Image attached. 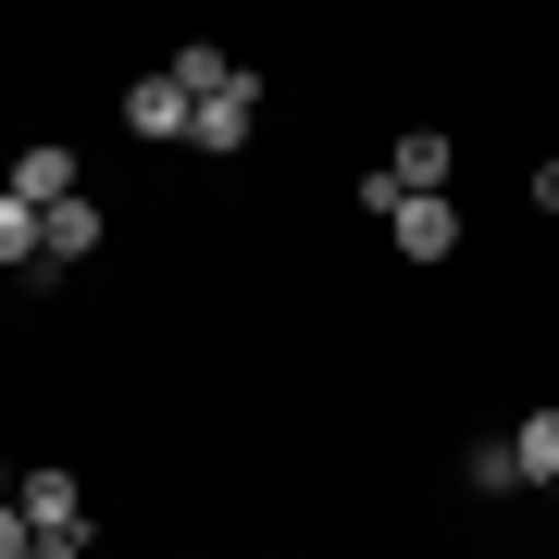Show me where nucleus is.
<instances>
[{
	"label": "nucleus",
	"instance_id": "nucleus-1",
	"mask_svg": "<svg viewBox=\"0 0 559 559\" xmlns=\"http://www.w3.org/2000/svg\"><path fill=\"white\" fill-rule=\"evenodd\" d=\"M13 200H25V212H38V224H50L62 200H87V187H75V150H62V138H38V150H25V162H13Z\"/></svg>",
	"mask_w": 559,
	"mask_h": 559
},
{
	"label": "nucleus",
	"instance_id": "nucleus-2",
	"mask_svg": "<svg viewBox=\"0 0 559 559\" xmlns=\"http://www.w3.org/2000/svg\"><path fill=\"white\" fill-rule=\"evenodd\" d=\"M124 124H138V138H200V100H187L175 75H138L124 87Z\"/></svg>",
	"mask_w": 559,
	"mask_h": 559
},
{
	"label": "nucleus",
	"instance_id": "nucleus-3",
	"mask_svg": "<svg viewBox=\"0 0 559 559\" xmlns=\"http://www.w3.org/2000/svg\"><path fill=\"white\" fill-rule=\"evenodd\" d=\"M13 510H25V535H75V522H87L75 473H13Z\"/></svg>",
	"mask_w": 559,
	"mask_h": 559
},
{
	"label": "nucleus",
	"instance_id": "nucleus-4",
	"mask_svg": "<svg viewBox=\"0 0 559 559\" xmlns=\"http://www.w3.org/2000/svg\"><path fill=\"white\" fill-rule=\"evenodd\" d=\"M249 124H261V87L237 75L224 100H200V138H187V150H249Z\"/></svg>",
	"mask_w": 559,
	"mask_h": 559
},
{
	"label": "nucleus",
	"instance_id": "nucleus-5",
	"mask_svg": "<svg viewBox=\"0 0 559 559\" xmlns=\"http://www.w3.org/2000/svg\"><path fill=\"white\" fill-rule=\"evenodd\" d=\"M385 224H399V249H411V261H448V249H460V212H448V200H399Z\"/></svg>",
	"mask_w": 559,
	"mask_h": 559
},
{
	"label": "nucleus",
	"instance_id": "nucleus-6",
	"mask_svg": "<svg viewBox=\"0 0 559 559\" xmlns=\"http://www.w3.org/2000/svg\"><path fill=\"white\" fill-rule=\"evenodd\" d=\"M87 249H100V200H62V212L38 224V261L62 274V261H87Z\"/></svg>",
	"mask_w": 559,
	"mask_h": 559
},
{
	"label": "nucleus",
	"instance_id": "nucleus-7",
	"mask_svg": "<svg viewBox=\"0 0 559 559\" xmlns=\"http://www.w3.org/2000/svg\"><path fill=\"white\" fill-rule=\"evenodd\" d=\"M510 460H522V485H559V411H522L510 423Z\"/></svg>",
	"mask_w": 559,
	"mask_h": 559
},
{
	"label": "nucleus",
	"instance_id": "nucleus-8",
	"mask_svg": "<svg viewBox=\"0 0 559 559\" xmlns=\"http://www.w3.org/2000/svg\"><path fill=\"white\" fill-rule=\"evenodd\" d=\"M460 485H485V498H510V485H522V460H510V436H485V448H460Z\"/></svg>",
	"mask_w": 559,
	"mask_h": 559
},
{
	"label": "nucleus",
	"instance_id": "nucleus-9",
	"mask_svg": "<svg viewBox=\"0 0 559 559\" xmlns=\"http://www.w3.org/2000/svg\"><path fill=\"white\" fill-rule=\"evenodd\" d=\"M25 261H38V212L0 187V274H25Z\"/></svg>",
	"mask_w": 559,
	"mask_h": 559
},
{
	"label": "nucleus",
	"instance_id": "nucleus-10",
	"mask_svg": "<svg viewBox=\"0 0 559 559\" xmlns=\"http://www.w3.org/2000/svg\"><path fill=\"white\" fill-rule=\"evenodd\" d=\"M175 87H187V100H224V87H237V62H224V50H175Z\"/></svg>",
	"mask_w": 559,
	"mask_h": 559
},
{
	"label": "nucleus",
	"instance_id": "nucleus-11",
	"mask_svg": "<svg viewBox=\"0 0 559 559\" xmlns=\"http://www.w3.org/2000/svg\"><path fill=\"white\" fill-rule=\"evenodd\" d=\"M25 559H87V522H75V535H38V547H25Z\"/></svg>",
	"mask_w": 559,
	"mask_h": 559
},
{
	"label": "nucleus",
	"instance_id": "nucleus-12",
	"mask_svg": "<svg viewBox=\"0 0 559 559\" xmlns=\"http://www.w3.org/2000/svg\"><path fill=\"white\" fill-rule=\"evenodd\" d=\"M25 547H38V535H25V510H0V559H25Z\"/></svg>",
	"mask_w": 559,
	"mask_h": 559
},
{
	"label": "nucleus",
	"instance_id": "nucleus-13",
	"mask_svg": "<svg viewBox=\"0 0 559 559\" xmlns=\"http://www.w3.org/2000/svg\"><path fill=\"white\" fill-rule=\"evenodd\" d=\"M535 212H559V162H535Z\"/></svg>",
	"mask_w": 559,
	"mask_h": 559
},
{
	"label": "nucleus",
	"instance_id": "nucleus-14",
	"mask_svg": "<svg viewBox=\"0 0 559 559\" xmlns=\"http://www.w3.org/2000/svg\"><path fill=\"white\" fill-rule=\"evenodd\" d=\"M0 510H13V473H0Z\"/></svg>",
	"mask_w": 559,
	"mask_h": 559
}]
</instances>
